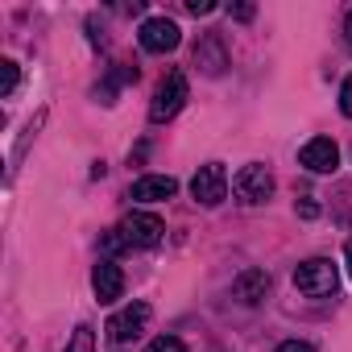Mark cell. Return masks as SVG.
Instances as JSON below:
<instances>
[{
    "label": "cell",
    "instance_id": "3",
    "mask_svg": "<svg viewBox=\"0 0 352 352\" xmlns=\"http://www.w3.org/2000/svg\"><path fill=\"white\" fill-rule=\"evenodd\" d=\"M232 195L241 199V204H265L270 195H274V174L261 166V162H249V166H241L236 170V179H232Z\"/></svg>",
    "mask_w": 352,
    "mask_h": 352
},
{
    "label": "cell",
    "instance_id": "13",
    "mask_svg": "<svg viewBox=\"0 0 352 352\" xmlns=\"http://www.w3.org/2000/svg\"><path fill=\"white\" fill-rule=\"evenodd\" d=\"M67 352H96V331L87 323H79L75 336H71V344H67Z\"/></svg>",
    "mask_w": 352,
    "mask_h": 352
},
{
    "label": "cell",
    "instance_id": "18",
    "mask_svg": "<svg viewBox=\"0 0 352 352\" xmlns=\"http://www.w3.org/2000/svg\"><path fill=\"white\" fill-rule=\"evenodd\" d=\"M340 112L352 120V75L344 79V87H340Z\"/></svg>",
    "mask_w": 352,
    "mask_h": 352
},
{
    "label": "cell",
    "instance_id": "11",
    "mask_svg": "<svg viewBox=\"0 0 352 352\" xmlns=\"http://www.w3.org/2000/svg\"><path fill=\"white\" fill-rule=\"evenodd\" d=\"M174 191H179V183H174L170 174H145V179L133 183L129 199H137V204H162V199H174Z\"/></svg>",
    "mask_w": 352,
    "mask_h": 352
},
{
    "label": "cell",
    "instance_id": "23",
    "mask_svg": "<svg viewBox=\"0 0 352 352\" xmlns=\"http://www.w3.org/2000/svg\"><path fill=\"white\" fill-rule=\"evenodd\" d=\"M344 261H348V278H352V241L344 245Z\"/></svg>",
    "mask_w": 352,
    "mask_h": 352
},
{
    "label": "cell",
    "instance_id": "12",
    "mask_svg": "<svg viewBox=\"0 0 352 352\" xmlns=\"http://www.w3.org/2000/svg\"><path fill=\"white\" fill-rule=\"evenodd\" d=\"M265 294H270V274H265V270H245V274L232 282V298L245 302V307H257Z\"/></svg>",
    "mask_w": 352,
    "mask_h": 352
},
{
    "label": "cell",
    "instance_id": "8",
    "mask_svg": "<svg viewBox=\"0 0 352 352\" xmlns=\"http://www.w3.org/2000/svg\"><path fill=\"white\" fill-rule=\"evenodd\" d=\"M298 162L311 170V174H331L340 166V149L331 137H311L302 149H298Z\"/></svg>",
    "mask_w": 352,
    "mask_h": 352
},
{
    "label": "cell",
    "instance_id": "1",
    "mask_svg": "<svg viewBox=\"0 0 352 352\" xmlns=\"http://www.w3.org/2000/svg\"><path fill=\"white\" fill-rule=\"evenodd\" d=\"M294 286H298V294H307V298H327V294H336L340 274H336V265H331L327 257H311V261H302V265L294 270Z\"/></svg>",
    "mask_w": 352,
    "mask_h": 352
},
{
    "label": "cell",
    "instance_id": "14",
    "mask_svg": "<svg viewBox=\"0 0 352 352\" xmlns=\"http://www.w3.org/2000/svg\"><path fill=\"white\" fill-rule=\"evenodd\" d=\"M17 79H21V75H17V63L5 58V63H0V96H13V91H17Z\"/></svg>",
    "mask_w": 352,
    "mask_h": 352
},
{
    "label": "cell",
    "instance_id": "17",
    "mask_svg": "<svg viewBox=\"0 0 352 352\" xmlns=\"http://www.w3.org/2000/svg\"><path fill=\"white\" fill-rule=\"evenodd\" d=\"M294 212H298L302 220H315V216H319V204H315V195H302V199L294 204Z\"/></svg>",
    "mask_w": 352,
    "mask_h": 352
},
{
    "label": "cell",
    "instance_id": "2",
    "mask_svg": "<svg viewBox=\"0 0 352 352\" xmlns=\"http://www.w3.org/2000/svg\"><path fill=\"white\" fill-rule=\"evenodd\" d=\"M183 104H187V75H183V71H170V75L157 83V91H153L149 120H153V124H166V120L179 116Z\"/></svg>",
    "mask_w": 352,
    "mask_h": 352
},
{
    "label": "cell",
    "instance_id": "10",
    "mask_svg": "<svg viewBox=\"0 0 352 352\" xmlns=\"http://www.w3.org/2000/svg\"><path fill=\"white\" fill-rule=\"evenodd\" d=\"M91 286H96V298H100V302H116V298L124 294V270H120L112 257H104V261L91 270Z\"/></svg>",
    "mask_w": 352,
    "mask_h": 352
},
{
    "label": "cell",
    "instance_id": "9",
    "mask_svg": "<svg viewBox=\"0 0 352 352\" xmlns=\"http://www.w3.org/2000/svg\"><path fill=\"white\" fill-rule=\"evenodd\" d=\"M195 67H199L204 75H224V67H228V46H224L220 34H204V38L195 42Z\"/></svg>",
    "mask_w": 352,
    "mask_h": 352
},
{
    "label": "cell",
    "instance_id": "20",
    "mask_svg": "<svg viewBox=\"0 0 352 352\" xmlns=\"http://www.w3.org/2000/svg\"><path fill=\"white\" fill-rule=\"evenodd\" d=\"M253 5H228V17H236V21H253Z\"/></svg>",
    "mask_w": 352,
    "mask_h": 352
},
{
    "label": "cell",
    "instance_id": "21",
    "mask_svg": "<svg viewBox=\"0 0 352 352\" xmlns=\"http://www.w3.org/2000/svg\"><path fill=\"white\" fill-rule=\"evenodd\" d=\"M278 352H315L307 340H286V344H278Z\"/></svg>",
    "mask_w": 352,
    "mask_h": 352
},
{
    "label": "cell",
    "instance_id": "5",
    "mask_svg": "<svg viewBox=\"0 0 352 352\" xmlns=\"http://www.w3.org/2000/svg\"><path fill=\"white\" fill-rule=\"evenodd\" d=\"M137 42H141L145 54H170V50H179L183 34H179V25H174L170 17H149V21L141 25Z\"/></svg>",
    "mask_w": 352,
    "mask_h": 352
},
{
    "label": "cell",
    "instance_id": "15",
    "mask_svg": "<svg viewBox=\"0 0 352 352\" xmlns=\"http://www.w3.org/2000/svg\"><path fill=\"white\" fill-rule=\"evenodd\" d=\"M100 245H104V253H108V257H116V253H124V249H129V241H124V232H120V228L104 232V236H100Z\"/></svg>",
    "mask_w": 352,
    "mask_h": 352
},
{
    "label": "cell",
    "instance_id": "6",
    "mask_svg": "<svg viewBox=\"0 0 352 352\" xmlns=\"http://www.w3.org/2000/svg\"><path fill=\"white\" fill-rule=\"evenodd\" d=\"M149 323V302H129L108 319V340L112 344H133Z\"/></svg>",
    "mask_w": 352,
    "mask_h": 352
},
{
    "label": "cell",
    "instance_id": "16",
    "mask_svg": "<svg viewBox=\"0 0 352 352\" xmlns=\"http://www.w3.org/2000/svg\"><path fill=\"white\" fill-rule=\"evenodd\" d=\"M145 352H187V344L179 336H157V340H149Z\"/></svg>",
    "mask_w": 352,
    "mask_h": 352
},
{
    "label": "cell",
    "instance_id": "19",
    "mask_svg": "<svg viewBox=\"0 0 352 352\" xmlns=\"http://www.w3.org/2000/svg\"><path fill=\"white\" fill-rule=\"evenodd\" d=\"M187 13L191 17H208V13H216V5L212 0H187Z\"/></svg>",
    "mask_w": 352,
    "mask_h": 352
},
{
    "label": "cell",
    "instance_id": "7",
    "mask_svg": "<svg viewBox=\"0 0 352 352\" xmlns=\"http://www.w3.org/2000/svg\"><path fill=\"white\" fill-rule=\"evenodd\" d=\"M120 232H124L129 249H153V245L162 241L166 224H162L153 212H129V216H124V224H120Z\"/></svg>",
    "mask_w": 352,
    "mask_h": 352
},
{
    "label": "cell",
    "instance_id": "4",
    "mask_svg": "<svg viewBox=\"0 0 352 352\" xmlns=\"http://www.w3.org/2000/svg\"><path fill=\"white\" fill-rule=\"evenodd\" d=\"M191 195H195L204 208H216V204H224V199H228V174H224V166H220V162H208V166H199V170H195V179H191Z\"/></svg>",
    "mask_w": 352,
    "mask_h": 352
},
{
    "label": "cell",
    "instance_id": "22",
    "mask_svg": "<svg viewBox=\"0 0 352 352\" xmlns=\"http://www.w3.org/2000/svg\"><path fill=\"white\" fill-rule=\"evenodd\" d=\"M344 42H348V50H352V13H348V21H344Z\"/></svg>",
    "mask_w": 352,
    "mask_h": 352
}]
</instances>
